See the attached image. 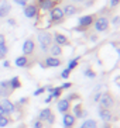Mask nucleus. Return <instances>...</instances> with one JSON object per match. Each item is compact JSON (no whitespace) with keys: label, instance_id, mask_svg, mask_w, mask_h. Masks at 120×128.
Returning a JSON list of instances; mask_svg holds the SVG:
<instances>
[{"label":"nucleus","instance_id":"f257e3e1","mask_svg":"<svg viewBox=\"0 0 120 128\" xmlns=\"http://www.w3.org/2000/svg\"><path fill=\"white\" fill-rule=\"evenodd\" d=\"M37 41H38V46L41 52H48L49 46L54 44L52 41V34L48 31H40L37 34Z\"/></svg>","mask_w":120,"mask_h":128},{"label":"nucleus","instance_id":"f03ea898","mask_svg":"<svg viewBox=\"0 0 120 128\" xmlns=\"http://www.w3.org/2000/svg\"><path fill=\"white\" fill-rule=\"evenodd\" d=\"M92 26H93L95 31H98V32H106L110 27V21L106 16H96V18H95Z\"/></svg>","mask_w":120,"mask_h":128},{"label":"nucleus","instance_id":"7ed1b4c3","mask_svg":"<svg viewBox=\"0 0 120 128\" xmlns=\"http://www.w3.org/2000/svg\"><path fill=\"white\" fill-rule=\"evenodd\" d=\"M48 13H49V24H59L65 20L62 8H61L59 6H55V7L51 8Z\"/></svg>","mask_w":120,"mask_h":128},{"label":"nucleus","instance_id":"20e7f679","mask_svg":"<svg viewBox=\"0 0 120 128\" xmlns=\"http://www.w3.org/2000/svg\"><path fill=\"white\" fill-rule=\"evenodd\" d=\"M113 106H114V96H113L110 92H105V93H102L100 100H99V107H100V108L110 110Z\"/></svg>","mask_w":120,"mask_h":128},{"label":"nucleus","instance_id":"39448f33","mask_svg":"<svg viewBox=\"0 0 120 128\" xmlns=\"http://www.w3.org/2000/svg\"><path fill=\"white\" fill-rule=\"evenodd\" d=\"M23 55L24 56H33L34 52H35V41H34V38H27L26 41L23 42Z\"/></svg>","mask_w":120,"mask_h":128},{"label":"nucleus","instance_id":"423d86ee","mask_svg":"<svg viewBox=\"0 0 120 128\" xmlns=\"http://www.w3.org/2000/svg\"><path fill=\"white\" fill-rule=\"evenodd\" d=\"M24 16L27 18H37L38 14H40V8L35 3H28L27 6H24V10H23Z\"/></svg>","mask_w":120,"mask_h":128},{"label":"nucleus","instance_id":"0eeeda50","mask_svg":"<svg viewBox=\"0 0 120 128\" xmlns=\"http://www.w3.org/2000/svg\"><path fill=\"white\" fill-rule=\"evenodd\" d=\"M95 18H96V14H86V16H82L79 17L78 20V27H82L85 30H88L92 24H93Z\"/></svg>","mask_w":120,"mask_h":128},{"label":"nucleus","instance_id":"6e6552de","mask_svg":"<svg viewBox=\"0 0 120 128\" xmlns=\"http://www.w3.org/2000/svg\"><path fill=\"white\" fill-rule=\"evenodd\" d=\"M52 41H54V44H56V45H59V46H69L71 45L69 38H68L67 35L61 34V32H54L52 34Z\"/></svg>","mask_w":120,"mask_h":128},{"label":"nucleus","instance_id":"1a4fd4ad","mask_svg":"<svg viewBox=\"0 0 120 128\" xmlns=\"http://www.w3.org/2000/svg\"><path fill=\"white\" fill-rule=\"evenodd\" d=\"M0 104L3 106V108H4V116L9 117L11 116L13 113H16V104L13 102H11L10 98H2V102H0Z\"/></svg>","mask_w":120,"mask_h":128},{"label":"nucleus","instance_id":"9d476101","mask_svg":"<svg viewBox=\"0 0 120 128\" xmlns=\"http://www.w3.org/2000/svg\"><path fill=\"white\" fill-rule=\"evenodd\" d=\"M42 68H58L62 65V60L59 58H55V56H45L44 59V64H40Z\"/></svg>","mask_w":120,"mask_h":128},{"label":"nucleus","instance_id":"9b49d317","mask_svg":"<svg viewBox=\"0 0 120 128\" xmlns=\"http://www.w3.org/2000/svg\"><path fill=\"white\" fill-rule=\"evenodd\" d=\"M35 4L38 6V8H40L41 12H49L51 8L58 6L54 0H35Z\"/></svg>","mask_w":120,"mask_h":128},{"label":"nucleus","instance_id":"f8f14e48","mask_svg":"<svg viewBox=\"0 0 120 128\" xmlns=\"http://www.w3.org/2000/svg\"><path fill=\"white\" fill-rule=\"evenodd\" d=\"M62 8V13H64L65 17H72V16H75L76 13L81 12V8L76 6V4H72V3H67Z\"/></svg>","mask_w":120,"mask_h":128},{"label":"nucleus","instance_id":"ddd939ff","mask_svg":"<svg viewBox=\"0 0 120 128\" xmlns=\"http://www.w3.org/2000/svg\"><path fill=\"white\" fill-rule=\"evenodd\" d=\"M13 90L9 86V80H2L0 82V97L2 98H9Z\"/></svg>","mask_w":120,"mask_h":128},{"label":"nucleus","instance_id":"4468645a","mask_svg":"<svg viewBox=\"0 0 120 128\" xmlns=\"http://www.w3.org/2000/svg\"><path fill=\"white\" fill-rule=\"evenodd\" d=\"M56 108L61 114H65V113H69L71 110V102H68L67 98H59L58 103H56Z\"/></svg>","mask_w":120,"mask_h":128},{"label":"nucleus","instance_id":"2eb2a0df","mask_svg":"<svg viewBox=\"0 0 120 128\" xmlns=\"http://www.w3.org/2000/svg\"><path fill=\"white\" fill-rule=\"evenodd\" d=\"M75 121L76 118L72 116V113H65L62 116V125H64V128H74Z\"/></svg>","mask_w":120,"mask_h":128},{"label":"nucleus","instance_id":"dca6fc26","mask_svg":"<svg viewBox=\"0 0 120 128\" xmlns=\"http://www.w3.org/2000/svg\"><path fill=\"white\" fill-rule=\"evenodd\" d=\"M14 65L17 66V68H28V66L31 65L30 58H28V56H24V55H20V56L16 58Z\"/></svg>","mask_w":120,"mask_h":128},{"label":"nucleus","instance_id":"f3484780","mask_svg":"<svg viewBox=\"0 0 120 128\" xmlns=\"http://www.w3.org/2000/svg\"><path fill=\"white\" fill-rule=\"evenodd\" d=\"M72 116L75 117L76 120L78 118H85L88 116V111H85L83 110V106L81 103H78L76 106H74V113H72Z\"/></svg>","mask_w":120,"mask_h":128},{"label":"nucleus","instance_id":"a211bd4d","mask_svg":"<svg viewBox=\"0 0 120 128\" xmlns=\"http://www.w3.org/2000/svg\"><path fill=\"white\" fill-rule=\"evenodd\" d=\"M99 117H100L102 121H105L106 124L109 122V121H112L113 116H112V110H107V108H100L99 107V111H98Z\"/></svg>","mask_w":120,"mask_h":128},{"label":"nucleus","instance_id":"6ab92c4d","mask_svg":"<svg viewBox=\"0 0 120 128\" xmlns=\"http://www.w3.org/2000/svg\"><path fill=\"white\" fill-rule=\"evenodd\" d=\"M11 12V4L7 2H3L0 4V18H6Z\"/></svg>","mask_w":120,"mask_h":128},{"label":"nucleus","instance_id":"aec40b11","mask_svg":"<svg viewBox=\"0 0 120 128\" xmlns=\"http://www.w3.org/2000/svg\"><path fill=\"white\" fill-rule=\"evenodd\" d=\"M48 54H49V56H55V58L61 56L62 55V46L56 45V44H52L48 49Z\"/></svg>","mask_w":120,"mask_h":128},{"label":"nucleus","instance_id":"412c9836","mask_svg":"<svg viewBox=\"0 0 120 128\" xmlns=\"http://www.w3.org/2000/svg\"><path fill=\"white\" fill-rule=\"evenodd\" d=\"M9 86H10V89L13 92L17 90V89H20V87H21V80H20L19 76H13V78L9 80Z\"/></svg>","mask_w":120,"mask_h":128},{"label":"nucleus","instance_id":"4be33fe9","mask_svg":"<svg viewBox=\"0 0 120 128\" xmlns=\"http://www.w3.org/2000/svg\"><path fill=\"white\" fill-rule=\"evenodd\" d=\"M81 128H98V121L92 120V118H88L81 124Z\"/></svg>","mask_w":120,"mask_h":128},{"label":"nucleus","instance_id":"5701e85b","mask_svg":"<svg viewBox=\"0 0 120 128\" xmlns=\"http://www.w3.org/2000/svg\"><path fill=\"white\" fill-rule=\"evenodd\" d=\"M52 114V111H51V108H42L41 111H40V114H38V120L40 121H47V118H48L49 116Z\"/></svg>","mask_w":120,"mask_h":128},{"label":"nucleus","instance_id":"b1692460","mask_svg":"<svg viewBox=\"0 0 120 128\" xmlns=\"http://www.w3.org/2000/svg\"><path fill=\"white\" fill-rule=\"evenodd\" d=\"M83 75L86 76L88 79H95V78H96V72H95L92 68H86L85 70H83Z\"/></svg>","mask_w":120,"mask_h":128},{"label":"nucleus","instance_id":"393cba45","mask_svg":"<svg viewBox=\"0 0 120 128\" xmlns=\"http://www.w3.org/2000/svg\"><path fill=\"white\" fill-rule=\"evenodd\" d=\"M9 52V48H7V44H0V59H4L6 55Z\"/></svg>","mask_w":120,"mask_h":128},{"label":"nucleus","instance_id":"a878e982","mask_svg":"<svg viewBox=\"0 0 120 128\" xmlns=\"http://www.w3.org/2000/svg\"><path fill=\"white\" fill-rule=\"evenodd\" d=\"M78 64H79V58H75V59H71L69 62H68V66H67V69H69V70H74V69L78 66Z\"/></svg>","mask_w":120,"mask_h":128},{"label":"nucleus","instance_id":"bb28decb","mask_svg":"<svg viewBox=\"0 0 120 128\" xmlns=\"http://www.w3.org/2000/svg\"><path fill=\"white\" fill-rule=\"evenodd\" d=\"M10 118L6 116H0V128H4V127H7L9 124H10Z\"/></svg>","mask_w":120,"mask_h":128},{"label":"nucleus","instance_id":"cd10ccee","mask_svg":"<svg viewBox=\"0 0 120 128\" xmlns=\"http://www.w3.org/2000/svg\"><path fill=\"white\" fill-rule=\"evenodd\" d=\"M61 93H62V89H61V86L54 87L52 93H51V97H52V98H59V97H61Z\"/></svg>","mask_w":120,"mask_h":128},{"label":"nucleus","instance_id":"c85d7f7f","mask_svg":"<svg viewBox=\"0 0 120 128\" xmlns=\"http://www.w3.org/2000/svg\"><path fill=\"white\" fill-rule=\"evenodd\" d=\"M69 75H71V70H69V69H62V72H61V78H62V79H68V78H69Z\"/></svg>","mask_w":120,"mask_h":128},{"label":"nucleus","instance_id":"c756f323","mask_svg":"<svg viewBox=\"0 0 120 128\" xmlns=\"http://www.w3.org/2000/svg\"><path fill=\"white\" fill-rule=\"evenodd\" d=\"M28 102H30L28 97H21L19 102H17V106H26V104H28Z\"/></svg>","mask_w":120,"mask_h":128},{"label":"nucleus","instance_id":"7c9ffc66","mask_svg":"<svg viewBox=\"0 0 120 128\" xmlns=\"http://www.w3.org/2000/svg\"><path fill=\"white\" fill-rule=\"evenodd\" d=\"M13 2H14L17 6H21V7H24V6H27V4H28V2H30V0H13Z\"/></svg>","mask_w":120,"mask_h":128},{"label":"nucleus","instance_id":"2f4dec72","mask_svg":"<svg viewBox=\"0 0 120 128\" xmlns=\"http://www.w3.org/2000/svg\"><path fill=\"white\" fill-rule=\"evenodd\" d=\"M33 128H44V122L40 120H35L33 122Z\"/></svg>","mask_w":120,"mask_h":128},{"label":"nucleus","instance_id":"473e14b6","mask_svg":"<svg viewBox=\"0 0 120 128\" xmlns=\"http://www.w3.org/2000/svg\"><path fill=\"white\" fill-rule=\"evenodd\" d=\"M78 97L79 96L76 93H71V94H68V97H65V98H67L68 102H72V100H78Z\"/></svg>","mask_w":120,"mask_h":128},{"label":"nucleus","instance_id":"72a5a7b5","mask_svg":"<svg viewBox=\"0 0 120 128\" xmlns=\"http://www.w3.org/2000/svg\"><path fill=\"white\" fill-rule=\"evenodd\" d=\"M42 93H45V87H38L37 90H34V96H41Z\"/></svg>","mask_w":120,"mask_h":128},{"label":"nucleus","instance_id":"f704fd0d","mask_svg":"<svg viewBox=\"0 0 120 128\" xmlns=\"http://www.w3.org/2000/svg\"><path fill=\"white\" fill-rule=\"evenodd\" d=\"M71 87H72V83L71 82H65V83H62L61 89H62V90H68V89H71Z\"/></svg>","mask_w":120,"mask_h":128},{"label":"nucleus","instance_id":"c9c22d12","mask_svg":"<svg viewBox=\"0 0 120 128\" xmlns=\"http://www.w3.org/2000/svg\"><path fill=\"white\" fill-rule=\"evenodd\" d=\"M47 122H48L49 125H52L54 122H55V114H54V113L51 114V116H49L48 118H47Z\"/></svg>","mask_w":120,"mask_h":128},{"label":"nucleus","instance_id":"e433bc0d","mask_svg":"<svg viewBox=\"0 0 120 128\" xmlns=\"http://www.w3.org/2000/svg\"><path fill=\"white\" fill-rule=\"evenodd\" d=\"M100 96H102V93H100V92H98V93L93 96V102H95V103H99V100H100Z\"/></svg>","mask_w":120,"mask_h":128},{"label":"nucleus","instance_id":"4c0bfd02","mask_svg":"<svg viewBox=\"0 0 120 128\" xmlns=\"http://www.w3.org/2000/svg\"><path fill=\"white\" fill-rule=\"evenodd\" d=\"M119 2H120V0H110V7H112V8L117 7V6H119Z\"/></svg>","mask_w":120,"mask_h":128},{"label":"nucleus","instance_id":"58836bf2","mask_svg":"<svg viewBox=\"0 0 120 128\" xmlns=\"http://www.w3.org/2000/svg\"><path fill=\"white\" fill-rule=\"evenodd\" d=\"M119 21H120L119 16H114V17H113V20H112V24H113V26H119Z\"/></svg>","mask_w":120,"mask_h":128},{"label":"nucleus","instance_id":"ea45409f","mask_svg":"<svg viewBox=\"0 0 120 128\" xmlns=\"http://www.w3.org/2000/svg\"><path fill=\"white\" fill-rule=\"evenodd\" d=\"M69 2H71L72 4H83L86 0H69Z\"/></svg>","mask_w":120,"mask_h":128},{"label":"nucleus","instance_id":"a19ab883","mask_svg":"<svg viewBox=\"0 0 120 128\" xmlns=\"http://www.w3.org/2000/svg\"><path fill=\"white\" fill-rule=\"evenodd\" d=\"M7 24H9V26H11V27L16 26V20H14V18H9V20H7Z\"/></svg>","mask_w":120,"mask_h":128},{"label":"nucleus","instance_id":"79ce46f5","mask_svg":"<svg viewBox=\"0 0 120 128\" xmlns=\"http://www.w3.org/2000/svg\"><path fill=\"white\" fill-rule=\"evenodd\" d=\"M0 44H6V35L0 34Z\"/></svg>","mask_w":120,"mask_h":128},{"label":"nucleus","instance_id":"37998d69","mask_svg":"<svg viewBox=\"0 0 120 128\" xmlns=\"http://www.w3.org/2000/svg\"><path fill=\"white\" fill-rule=\"evenodd\" d=\"M74 31H79V32H85L86 30H85V28H82V27H78V26H76L75 28H74Z\"/></svg>","mask_w":120,"mask_h":128},{"label":"nucleus","instance_id":"c03bdc74","mask_svg":"<svg viewBox=\"0 0 120 128\" xmlns=\"http://www.w3.org/2000/svg\"><path fill=\"white\" fill-rule=\"evenodd\" d=\"M52 100H54V98H52V97H51V94H49V96H48V97H47V98H45L44 102H45V103H47V104H48V103H51V102H52Z\"/></svg>","mask_w":120,"mask_h":128},{"label":"nucleus","instance_id":"a18cd8bd","mask_svg":"<svg viewBox=\"0 0 120 128\" xmlns=\"http://www.w3.org/2000/svg\"><path fill=\"white\" fill-rule=\"evenodd\" d=\"M3 66H4V68H10V62H9V60L6 59V60L3 62Z\"/></svg>","mask_w":120,"mask_h":128},{"label":"nucleus","instance_id":"49530a36","mask_svg":"<svg viewBox=\"0 0 120 128\" xmlns=\"http://www.w3.org/2000/svg\"><path fill=\"white\" fill-rule=\"evenodd\" d=\"M0 116H4V108L2 104H0Z\"/></svg>","mask_w":120,"mask_h":128},{"label":"nucleus","instance_id":"de8ad7c7","mask_svg":"<svg viewBox=\"0 0 120 128\" xmlns=\"http://www.w3.org/2000/svg\"><path fill=\"white\" fill-rule=\"evenodd\" d=\"M96 40H98V35H92L90 37V41H96Z\"/></svg>","mask_w":120,"mask_h":128},{"label":"nucleus","instance_id":"09e8293b","mask_svg":"<svg viewBox=\"0 0 120 128\" xmlns=\"http://www.w3.org/2000/svg\"><path fill=\"white\" fill-rule=\"evenodd\" d=\"M103 128H112V127H110L109 124H105V125H103Z\"/></svg>","mask_w":120,"mask_h":128},{"label":"nucleus","instance_id":"8fccbe9b","mask_svg":"<svg viewBox=\"0 0 120 128\" xmlns=\"http://www.w3.org/2000/svg\"><path fill=\"white\" fill-rule=\"evenodd\" d=\"M54 2H55V3L58 4V3H61V2H64V0H54Z\"/></svg>","mask_w":120,"mask_h":128},{"label":"nucleus","instance_id":"3c124183","mask_svg":"<svg viewBox=\"0 0 120 128\" xmlns=\"http://www.w3.org/2000/svg\"><path fill=\"white\" fill-rule=\"evenodd\" d=\"M3 2H7V0H3Z\"/></svg>","mask_w":120,"mask_h":128}]
</instances>
